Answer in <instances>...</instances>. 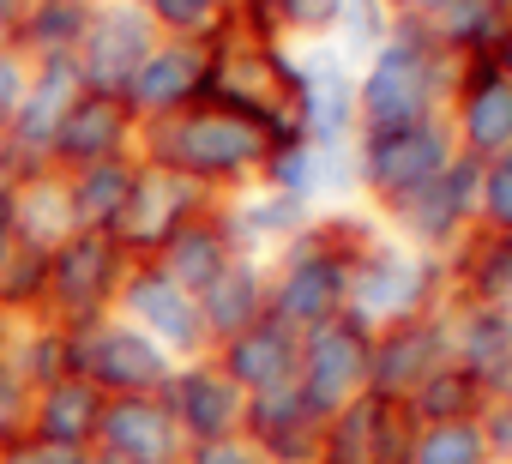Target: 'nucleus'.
<instances>
[{
	"instance_id": "12",
	"label": "nucleus",
	"mask_w": 512,
	"mask_h": 464,
	"mask_svg": "<svg viewBox=\"0 0 512 464\" xmlns=\"http://www.w3.org/2000/svg\"><path fill=\"white\" fill-rule=\"evenodd\" d=\"M446 326L428 314L392 320L386 332H374V356H368V398L380 404H404L428 374L446 368Z\"/></svg>"
},
{
	"instance_id": "28",
	"label": "nucleus",
	"mask_w": 512,
	"mask_h": 464,
	"mask_svg": "<svg viewBox=\"0 0 512 464\" xmlns=\"http://www.w3.org/2000/svg\"><path fill=\"white\" fill-rule=\"evenodd\" d=\"M404 410H410L416 428H428V422H476V416L488 410V386H482L476 374H464L458 362H446L440 374H428V380L404 398Z\"/></svg>"
},
{
	"instance_id": "29",
	"label": "nucleus",
	"mask_w": 512,
	"mask_h": 464,
	"mask_svg": "<svg viewBox=\"0 0 512 464\" xmlns=\"http://www.w3.org/2000/svg\"><path fill=\"white\" fill-rule=\"evenodd\" d=\"M380 422H386V404L380 398L344 404L338 416H326V434H320V458L314 464H380Z\"/></svg>"
},
{
	"instance_id": "24",
	"label": "nucleus",
	"mask_w": 512,
	"mask_h": 464,
	"mask_svg": "<svg viewBox=\"0 0 512 464\" xmlns=\"http://www.w3.org/2000/svg\"><path fill=\"white\" fill-rule=\"evenodd\" d=\"M199 320H205V338H235L247 332L253 320H266V284L247 260H229L205 290H199Z\"/></svg>"
},
{
	"instance_id": "39",
	"label": "nucleus",
	"mask_w": 512,
	"mask_h": 464,
	"mask_svg": "<svg viewBox=\"0 0 512 464\" xmlns=\"http://www.w3.org/2000/svg\"><path fill=\"white\" fill-rule=\"evenodd\" d=\"M25 85H31L25 61H19L13 49H0V133L13 127V115H19V103H25Z\"/></svg>"
},
{
	"instance_id": "6",
	"label": "nucleus",
	"mask_w": 512,
	"mask_h": 464,
	"mask_svg": "<svg viewBox=\"0 0 512 464\" xmlns=\"http://www.w3.org/2000/svg\"><path fill=\"white\" fill-rule=\"evenodd\" d=\"M127 284V254L109 229H73V236L49 254V308L67 314V326L103 320L109 296Z\"/></svg>"
},
{
	"instance_id": "45",
	"label": "nucleus",
	"mask_w": 512,
	"mask_h": 464,
	"mask_svg": "<svg viewBox=\"0 0 512 464\" xmlns=\"http://www.w3.org/2000/svg\"><path fill=\"white\" fill-rule=\"evenodd\" d=\"M19 13H25L19 0H0V31H7V25H19Z\"/></svg>"
},
{
	"instance_id": "23",
	"label": "nucleus",
	"mask_w": 512,
	"mask_h": 464,
	"mask_svg": "<svg viewBox=\"0 0 512 464\" xmlns=\"http://www.w3.org/2000/svg\"><path fill=\"white\" fill-rule=\"evenodd\" d=\"M229 260H235V248H229V229H223L217 217H205V211H199L193 223H181L175 236H169V242L151 254V266H157L169 284H181L187 296H199V290H205V284H211V278L229 266Z\"/></svg>"
},
{
	"instance_id": "1",
	"label": "nucleus",
	"mask_w": 512,
	"mask_h": 464,
	"mask_svg": "<svg viewBox=\"0 0 512 464\" xmlns=\"http://www.w3.org/2000/svg\"><path fill=\"white\" fill-rule=\"evenodd\" d=\"M145 139H151V163H169L181 175H193L199 187L211 181H235L247 169H266V157L278 151V139L241 115V109H223L211 97H199L193 109L181 115H163V121H145Z\"/></svg>"
},
{
	"instance_id": "15",
	"label": "nucleus",
	"mask_w": 512,
	"mask_h": 464,
	"mask_svg": "<svg viewBox=\"0 0 512 464\" xmlns=\"http://www.w3.org/2000/svg\"><path fill=\"white\" fill-rule=\"evenodd\" d=\"M458 151L476 163L512 157V79L488 55H464L458 79Z\"/></svg>"
},
{
	"instance_id": "35",
	"label": "nucleus",
	"mask_w": 512,
	"mask_h": 464,
	"mask_svg": "<svg viewBox=\"0 0 512 464\" xmlns=\"http://www.w3.org/2000/svg\"><path fill=\"white\" fill-rule=\"evenodd\" d=\"M476 223L494 229V236H512V157L482 163V205H476Z\"/></svg>"
},
{
	"instance_id": "40",
	"label": "nucleus",
	"mask_w": 512,
	"mask_h": 464,
	"mask_svg": "<svg viewBox=\"0 0 512 464\" xmlns=\"http://www.w3.org/2000/svg\"><path fill=\"white\" fill-rule=\"evenodd\" d=\"M181 464H260V452H253L247 434H229V440H205V446H187Z\"/></svg>"
},
{
	"instance_id": "27",
	"label": "nucleus",
	"mask_w": 512,
	"mask_h": 464,
	"mask_svg": "<svg viewBox=\"0 0 512 464\" xmlns=\"http://www.w3.org/2000/svg\"><path fill=\"white\" fill-rule=\"evenodd\" d=\"M91 13H97L91 0H31V7L19 13V25H13V37H19L31 55L61 61V55H79Z\"/></svg>"
},
{
	"instance_id": "34",
	"label": "nucleus",
	"mask_w": 512,
	"mask_h": 464,
	"mask_svg": "<svg viewBox=\"0 0 512 464\" xmlns=\"http://www.w3.org/2000/svg\"><path fill=\"white\" fill-rule=\"evenodd\" d=\"M37 302H49V254L19 242L0 266V308H37Z\"/></svg>"
},
{
	"instance_id": "20",
	"label": "nucleus",
	"mask_w": 512,
	"mask_h": 464,
	"mask_svg": "<svg viewBox=\"0 0 512 464\" xmlns=\"http://www.w3.org/2000/svg\"><path fill=\"white\" fill-rule=\"evenodd\" d=\"M446 350L464 374H476L488 386V398L512 392V308L464 302V314L446 326Z\"/></svg>"
},
{
	"instance_id": "43",
	"label": "nucleus",
	"mask_w": 512,
	"mask_h": 464,
	"mask_svg": "<svg viewBox=\"0 0 512 464\" xmlns=\"http://www.w3.org/2000/svg\"><path fill=\"white\" fill-rule=\"evenodd\" d=\"M488 61H494V67H500V73H506V79H512V25H506V31H500V43H494V49H488Z\"/></svg>"
},
{
	"instance_id": "4",
	"label": "nucleus",
	"mask_w": 512,
	"mask_h": 464,
	"mask_svg": "<svg viewBox=\"0 0 512 464\" xmlns=\"http://www.w3.org/2000/svg\"><path fill=\"white\" fill-rule=\"evenodd\" d=\"M356 248H338L332 229H314V236L284 260V278L266 290V314L284 320L290 332H314L332 314H344V272H350Z\"/></svg>"
},
{
	"instance_id": "8",
	"label": "nucleus",
	"mask_w": 512,
	"mask_h": 464,
	"mask_svg": "<svg viewBox=\"0 0 512 464\" xmlns=\"http://www.w3.org/2000/svg\"><path fill=\"white\" fill-rule=\"evenodd\" d=\"M205 211V187L169 163H145L133 175V193H127V211L115 217L109 236L121 242V254H157L181 223H193Z\"/></svg>"
},
{
	"instance_id": "16",
	"label": "nucleus",
	"mask_w": 512,
	"mask_h": 464,
	"mask_svg": "<svg viewBox=\"0 0 512 464\" xmlns=\"http://www.w3.org/2000/svg\"><path fill=\"white\" fill-rule=\"evenodd\" d=\"M163 404H169V416H175V428L193 440V446H205V440H229V434H241V416H247V392L211 362H199V368H181V374H169V386H163Z\"/></svg>"
},
{
	"instance_id": "32",
	"label": "nucleus",
	"mask_w": 512,
	"mask_h": 464,
	"mask_svg": "<svg viewBox=\"0 0 512 464\" xmlns=\"http://www.w3.org/2000/svg\"><path fill=\"white\" fill-rule=\"evenodd\" d=\"M392 211L404 217V229H410V236H416V242H452V236H458V229L470 223V217H464V211L452 205V193H446L440 181H434V187H422L416 199H404V205H392Z\"/></svg>"
},
{
	"instance_id": "31",
	"label": "nucleus",
	"mask_w": 512,
	"mask_h": 464,
	"mask_svg": "<svg viewBox=\"0 0 512 464\" xmlns=\"http://www.w3.org/2000/svg\"><path fill=\"white\" fill-rule=\"evenodd\" d=\"M410 464H488L482 422H428V428H416Z\"/></svg>"
},
{
	"instance_id": "22",
	"label": "nucleus",
	"mask_w": 512,
	"mask_h": 464,
	"mask_svg": "<svg viewBox=\"0 0 512 464\" xmlns=\"http://www.w3.org/2000/svg\"><path fill=\"white\" fill-rule=\"evenodd\" d=\"M97 422H103V392L91 380H79V374H61V380L31 392V434H43L55 446L91 452L97 446Z\"/></svg>"
},
{
	"instance_id": "42",
	"label": "nucleus",
	"mask_w": 512,
	"mask_h": 464,
	"mask_svg": "<svg viewBox=\"0 0 512 464\" xmlns=\"http://www.w3.org/2000/svg\"><path fill=\"white\" fill-rule=\"evenodd\" d=\"M13 187H19V181H0V266H7V254L19 248V223H13Z\"/></svg>"
},
{
	"instance_id": "47",
	"label": "nucleus",
	"mask_w": 512,
	"mask_h": 464,
	"mask_svg": "<svg viewBox=\"0 0 512 464\" xmlns=\"http://www.w3.org/2000/svg\"><path fill=\"white\" fill-rule=\"evenodd\" d=\"M127 7H151V0H127Z\"/></svg>"
},
{
	"instance_id": "3",
	"label": "nucleus",
	"mask_w": 512,
	"mask_h": 464,
	"mask_svg": "<svg viewBox=\"0 0 512 464\" xmlns=\"http://www.w3.org/2000/svg\"><path fill=\"white\" fill-rule=\"evenodd\" d=\"M67 350H73V374L91 380L103 398H133V392H163L169 386V356L139 332V326H109V320H85L67 326Z\"/></svg>"
},
{
	"instance_id": "13",
	"label": "nucleus",
	"mask_w": 512,
	"mask_h": 464,
	"mask_svg": "<svg viewBox=\"0 0 512 464\" xmlns=\"http://www.w3.org/2000/svg\"><path fill=\"white\" fill-rule=\"evenodd\" d=\"M79 97H85V79H79L73 55L43 61V67L31 73L25 103H19V115H13V127H7V145H0V151L25 157V181L43 175V163H49V151H55V133H61V121H67V109H73Z\"/></svg>"
},
{
	"instance_id": "10",
	"label": "nucleus",
	"mask_w": 512,
	"mask_h": 464,
	"mask_svg": "<svg viewBox=\"0 0 512 464\" xmlns=\"http://www.w3.org/2000/svg\"><path fill=\"white\" fill-rule=\"evenodd\" d=\"M205 85H211V43H181V37H169V43H157V49L139 61V73L127 79L121 103H127L133 121H163V115L193 109V103L205 97Z\"/></svg>"
},
{
	"instance_id": "26",
	"label": "nucleus",
	"mask_w": 512,
	"mask_h": 464,
	"mask_svg": "<svg viewBox=\"0 0 512 464\" xmlns=\"http://www.w3.org/2000/svg\"><path fill=\"white\" fill-rule=\"evenodd\" d=\"M422 25L446 55H488L506 31V0H440Z\"/></svg>"
},
{
	"instance_id": "14",
	"label": "nucleus",
	"mask_w": 512,
	"mask_h": 464,
	"mask_svg": "<svg viewBox=\"0 0 512 464\" xmlns=\"http://www.w3.org/2000/svg\"><path fill=\"white\" fill-rule=\"evenodd\" d=\"M97 446L121 464H181L187 434L175 428L163 392H133V398H103Z\"/></svg>"
},
{
	"instance_id": "33",
	"label": "nucleus",
	"mask_w": 512,
	"mask_h": 464,
	"mask_svg": "<svg viewBox=\"0 0 512 464\" xmlns=\"http://www.w3.org/2000/svg\"><path fill=\"white\" fill-rule=\"evenodd\" d=\"M151 25L181 37V43H211L217 25L229 19V0H151Z\"/></svg>"
},
{
	"instance_id": "2",
	"label": "nucleus",
	"mask_w": 512,
	"mask_h": 464,
	"mask_svg": "<svg viewBox=\"0 0 512 464\" xmlns=\"http://www.w3.org/2000/svg\"><path fill=\"white\" fill-rule=\"evenodd\" d=\"M440 79H446V49L428 37L422 19H398V25L386 31V43L374 49L368 79L356 85V115H362V127H368V133H398V127L434 121Z\"/></svg>"
},
{
	"instance_id": "5",
	"label": "nucleus",
	"mask_w": 512,
	"mask_h": 464,
	"mask_svg": "<svg viewBox=\"0 0 512 464\" xmlns=\"http://www.w3.org/2000/svg\"><path fill=\"white\" fill-rule=\"evenodd\" d=\"M368 356H374V332L350 314H332L326 326L302 332V368L296 386L320 416H338L344 404L368 398Z\"/></svg>"
},
{
	"instance_id": "25",
	"label": "nucleus",
	"mask_w": 512,
	"mask_h": 464,
	"mask_svg": "<svg viewBox=\"0 0 512 464\" xmlns=\"http://www.w3.org/2000/svg\"><path fill=\"white\" fill-rule=\"evenodd\" d=\"M133 175H139V163H127V157H103V163L73 169V181H67L73 223H79V229H115V217L127 211Z\"/></svg>"
},
{
	"instance_id": "37",
	"label": "nucleus",
	"mask_w": 512,
	"mask_h": 464,
	"mask_svg": "<svg viewBox=\"0 0 512 464\" xmlns=\"http://www.w3.org/2000/svg\"><path fill=\"white\" fill-rule=\"evenodd\" d=\"M266 13L290 31H332L344 19V0H272Z\"/></svg>"
},
{
	"instance_id": "46",
	"label": "nucleus",
	"mask_w": 512,
	"mask_h": 464,
	"mask_svg": "<svg viewBox=\"0 0 512 464\" xmlns=\"http://www.w3.org/2000/svg\"><path fill=\"white\" fill-rule=\"evenodd\" d=\"M91 464H121V458H109V452H91Z\"/></svg>"
},
{
	"instance_id": "21",
	"label": "nucleus",
	"mask_w": 512,
	"mask_h": 464,
	"mask_svg": "<svg viewBox=\"0 0 512 464\" xmlns=\"http://www.w3.org/2000/svg\"><path fill=\"white\" fill-rule=\"evenodd\" d=\"M133 115H127V103L121 97H103V91H85L73 109H67V121H61V133H55V151H49V163H67V169H85V163H103V157H127V139H133Z\"/></svg>"
},
{
	"instance_id": "38",
	"label": "nucleus",
	"mask_w": 512,
	"mask_h": 464,
	"mask_svg": "<svg viewBox=\"0 0 512 464\" xmlns=\"http://www.w3.org/2000/svg\"><path fill=\"white\" fill-rule=\"evenodd\" d=\"M0 464H91V452L55 446V440H43V434H19V440L0 446Z\"/></svg>"
},
{
	"instance_id": "7",
	"label": "nucleus",
	"mask_w": 512,
	"mask_h": 464,
	"mask_svg": "<svg viewBox=\"0 0 512 464\" xmlns=\"http://www.w3.org/2000/svg\"><path fill=\"white\" fill-rule=\"evenodd\" d=\"M458 145L440 121H422V127H398V133H368L362 139V181L386 199V205H404L416 199L422 187H434L446 169H452Z\"/></svg>"
},
{
	"instance_id": "44",
	"label": "nucleus",
	"mask_w": 512,
	"mask_h": 464,
	"mask_svg": "<svg viewBox=\"0 0 512 464\" xmlns=\"http://www.w3.org/2000/svg\"><path fill=\"white\" fill-rule=\"evenodd\" d=\"M386 7H398V19H428L440 0H386Z\"/></svg>"
},
{
	"instance_id": "9",
	"label": "nucleus",
	"mask_w": 512,
	"mask_h": 464,
	"mask_svg": "<svg viewBox=\"0 0 512 464\" xmlns=\"http://www.w3.org/2000/svg\"><path fill=\"white\" fill-rule=\"evenodd\" d=\"M157 49V25L145 7H97L91 25H85V43L73 55L85 91H103V97H121L127 79L139 73V61Z\"/></svg>"
},
{
	"instance_id": "17",
	"label": "nucleus",
	"mask_w": 512,
	"mask_h": 464,
	"mask_svg": "<svg viewBox=\"0 0 512 464\" xmlns=\"http://www.w3.org/2000/svg\"><path fill=\"white\" fill-rule=\"evenodd\" d=\"M241 434L253 440V452H266L278 464H314L320 458V434L326 416L302 398V386H278V392H253Z\"/></svg>"
},
{
	"instance_id": "48",
	"label": "nucleus",
	"mask_w": 512,
	"mask_h": 464,
	"mask_svg": "<svg viewBox=\"0 0 512 464\" xmlns=\"http://www.w3.org/2000/svg\"><path fill=\"white\" fill-rule=\"evenodd\" d=\"M506 13H512V0H506Z\"/></svg>"
},
{
	"instance_id": "41",
	"label": "nucleus",
	"mask_w": 512,
	"mask_h": 464,
	"mask_svg": "<svg viewBox=\"0 0 512 464\" xmlns=\"http://www.w3.org/2000/svg\"><path fill=\"white\" fill-rule=\"evenodd\" d=\"M476 422H482L488 458H494V452H500V458H512V392H506V398H494V404H488V410H482Z\"/></svg>"
},
{
	"instance_id": "36",
	"label": "nucleus",
	"mask_w": 512,
	"mask_h": 464,
	"mask_svg": "<svg viewBox=\"0 0 512 464\" xmlns=\"http://www.w3.org/2000/svg\"><path fill=\"white\" fill-rule=\"evenodd\" d=\"M19 434H31V386L7 356H0V446L19 440Z\"/></svg>"
},
{
	"instance_id": "30",
	"label": "nucleus",
	"mask_w": 512,
	"mask_h": 464,
	"mask_svg": "<svg viewBox=\"0 0 512 464\" xmlns=\"http://www.w3.org/2000/svg\"><path fill=\"white\" fill-rule=\"evenodd\" d=\"M464 290H470V302H494V308L512 302V236L482 229L464 248Z\"/></svg>"
},
{
	"instance_id": "18",
	"label": "nucleus",
	"mask_w": 512,
	"mask_h": 464,
	"mask_svg": "<svg viewBox=\"0 0 512 464\" xmlns=\"http://www.w3.org/2000/svg\"><path fill=\"white\" fill-rule=\"evenodd\" d=\"M121 302H127V314H133V326L169 356V350H181V356H193L199 344H205V320H199V296H187L181 284H169L157 266H139V272H127V284H121Z\"/></svg>"
},
{
	"instance_id": "19",
	"label": "nucleus",
	"mask_w": 512,
	"mask_h": 464,
	"mask_svg": "<svg viewBox=\"0 0 512 464\" xmlns=\"http://www.w3.org/2000/svg\"><path fill=\"white\" fill-rule=\"evenodd\" d=\"M217 368L253 398V392H278V386H296V368H302V332H290L284 320H253L247 332H235L217 356Z\"/></svg>"
},
{
	"instance_id": "11",
	"label": "nucleus",
	"mask_w": 512,
	"mask_h": 464,
	"mask_svg": "<svg viewBox=\"0 0 512 464\" xmlns=\"http://www.w3.org/2000/svg\"><path fill=\"white\" fill-rule=\"evenodd\" d=\"M422 284H428V272L410 254H398V248H356V260L344 272V314L362 320L368 332H374V320H386V326L410 320V314H422Z\"/></svg>"
}]
</instances>
